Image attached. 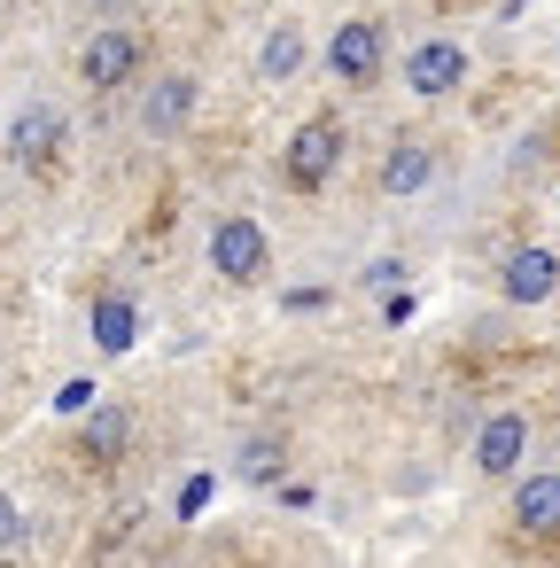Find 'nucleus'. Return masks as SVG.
I'll return each mask as SVG.
<instances>
[{"mask_svg": "<svg viewBox=\"0 0 560 568\" xmlns=\"http://www.w3.org/2000/svg\"><path fill=\"white\" fill-rule=\"evenodd\" d=\"M343 149H350V125H343L335 110H312V118L288 133V149H281V180H288V195H319V187L343 172Z\"/></svg>", "mask_w": 560, "mask_h": 568, "instance_id": "1", "label": "nucleus"}, {"mask_svg": "<svg viewBox=\"0 0 560 568\" xmlns=\"http://www.w3.org/2000/svg\"><path fill=\"white\" fill-rule=\"evenodd\" d=\"M381 71H389V24L381 17H343L327 32V79L366 94V87H381Z\"/></svg>", "mask_w": 560, "mask_h": 568, "instance_id": "2", "label": "nucleus"}, {"mask_svg": "<svg viewBox=\"0 0 560 568\" xmlns=\"http://www.w3.org/2000/svg\"><path fill=\"white\" fill-rule=\"evenodd\" d=\"M141 71H149V32H141V24H102V32L79 48V87H86V94H125Z\"/></svg>", "mask_w": 560, "mask_h": 568, "instance_id": "3", "label": "nucleus"}, {"mask_svg": "<svg viewBox=\"0 0 560 568\" xmlns=\"http://www.w3.org/2000/svg\"><path fill=\"white\" fill-rule=\"evenodd\" d=\"M211 273H218L226 288H257V281L273 273V234H265L250 211H226V219L211 226Z\"/></svg>", "mask_w": 560, "mask_h": 568, "instance_id": "4", "label": "nucleus"}, {"mask_svg": "<svg viewBox=\"0 0 560 568\" xmlns=\"http://www.w3.org/2000/svg\"><path fill=\"white\" fill-rule=\"evenodd\" d=\"M195 110H203V79H195V71H164V79H149V94H141V133H149V141H180V133L195 125Z\"/></svg>", "mask_w": 560, "mask_h": 568, "instance_id": "5", "label": "nucleus"}, {"mask_svg": "<svg viewBox=\"0 0 560 568\" xmlns=\"http://www.w3.org/2000/svg\"><path fill=\"white\" fill-rule=\"evenodd\" d=\"M63 141H71V118H63L55 102H24V110L9 118V156H17L24 172H55V164H63Z\"/></svg>", "mask_w": 560, "mask_h": 568, "instance_id": "6", "label": "nucleus"}, {"mask_svg": "<svg viewBox=\"0 0 560 568\" xmlns=\"http://www.w3.org/2000/svg\"><path fill=\"white\" fill-rule=\"evenodd\" d=\"M498 296L506 304H552L560 296V250H544V242H521V250H506V265H498Z\"/></svg>", "mask_w": 560, "mask_h": 568, "instance_id": "7", "label": "nucleus"}, {"mask_svg": "<svg viewBox=\"0 0 560 568\" xmlns=\"http://www.w3.org/2000/svg\"><path fill=\"white\" fill-rule=\"evenodd\" d=\"M459 79H467V48H459V40H420V48L405 55V87H413L420 102L459 94Z\"/></svg>", "mask_w": 560, "mask_h": 568, "instance_id": "8", "label": "nucleus"}, {"mask_svg": "<svg viewBox=\"0 0 560 568\" xmlns=\"http://www.w3.org/2000/svg\"><path fill=\"white\" fill-rule=\"evenodd\" d=\"M521 452H529V413H513V405H506V413H490V420L475 428V475H490V483H498V475H513V467H521Z\"/></svg>", "mask_w": 560, "mask_h": 568, "instance_id": "9", "label": "nucleus"}, {"mask_svg": "<svg viewBox=\"0 0 560 568\" xmlns=\"http://www.w3.org/2000/svg\"><path fill=\"white\" fill-rule=\"evenodd\" d=\"M513 537L521 545H560V475H521V490H513Z\"/></svg>", "mask_w": 560, "mask_h": 568, "instance_id": "10", "label": "nucleus"}, {"mask_svg": "<svg viewBox=\"0 0 560 568\" xmlns=\"http://www.w3.org/2000/svg\"><path fill=\"white\" fill-rule=\"evenodd\" d=\"M428 180H436V149H428L420 133H397L389 156H381V180H374V187H381L389 203H405V195H420Z\"/></svg>", "mask_w": 560, "mask_h": 568, "instance_id": "11", "label": "nucleus"}, {"mask_svg": "<svg viewBox=\"0 0 560 568\" xmlns=\"http://www.w3.org/2000/svg\"><path fill=\"white\" fill-rule=\"evenodd\" d=\"M304 63H312V40H304L296 17H281V24L265 32V48H257V79H265V87H288Z\"/></svg>", "mask_w": 560, "mask_h": 568, "instance_id": "12", "label": "nucleus"}, {"mask_svg": "<svg viewBox=\"0 0 560 568\" xmlns=\"http://www.w3.org/2000/svg\"><path fill=\"white\" fill-rule=\"evenodd\" d=\"M133 343H141V304L133 296H94V351L125 358Z\"/></svg>", "mask_w": 560, "mask_h": 568, "instance_id": "13", "label": "nucleus"}, {"mask_svg": "<svg viewBox=\"0 0 560 568\" xmlns=\"http://www.w3.org/2000/svg\"><path fill=\"white\" fill-rule=\"evenodd\" d=\"M125 436H133V413H118V405H102V413L86 420V436H79V452H86V467H118V452H125Z\"/></svg>", "mask_w": 560, "mask_h": 568, "instance_id": "14", "label": "nucleus"}, {"mask_svg": "<svg viewBox=\"0 0 560 568\" xmlns=\"http://www.w3.org/2000/svg\"><path fill=\"white\" fill-rule=\"evenodd\" d=\"M281 467H288V444H281V436L242 444V483H281Z\"/></svg>", "mask_w": 560, "mask_h": 568, "instance_id": "15", "label": "nucleus"}, {"mask_svg": "<svg viewBox=\"0 0 560 568\" xmlns=\"http://www.w3.org/2000/svg\"><path fill=\"white\" fill-rule=\"evenodd\" d=\"M17 545H24V506L0 490V552H17Z\"/></svg>", "mask_w": 560, "mask_h": 568, "instance_id": "16", "label": "nucleus"}, {"mask_svg": "<svg viewBox=\"0 0 560 568\" xmlns=\"http://www.w3.org/2000/svg\"><path fill=\"white\" fill-rule=\"evenodd\" d=\"M203 506H211V475H195V483H187V490H180V514H187V521H195V514H203Z\"/></svg>", "mask_w": 560, "mask_h": 568, "instance_id": "17", "label": "nucleus"}, {"mask_svg": "<svg viewBox=\"0 0 560 568\" xmlns=\"http://www.w3.org/2000/svg\"><path fill=\"white\" fill-rule=\"evenodd\" d=\"M55 405H63V413H86V405H94V382H63V397H55Z\"/></svg>", "mask_w": 560, "mask_h": 568, "instance_id": "18", "label": "nucleus"}, {"mask_svg": "<svg viewBox=\"0 0 560 568\" xmlns=\"http://www.w3.org/2000/svg\"><path fill=\"white\" fill-rule=\"evenodd\" d=\"M521 9H529V0H506V17H521Z\"/></svg>", "mask_w": 560, "mask_h": 568, "instance_id": "19", "label": "nucleus"}, {"mask_svg": "<svg viewBox=\"0 0 560 568\" xmlns=\"http://www.w3.org/2000/svg\"><path fill=\"white\" fill-rule=\"evenodd\" d=\"M552 211H560V203H552Z\"/></svg>", "mask_w": 560, "mask_h": 568, "instance_id": "20", "label": "nucleus"}]
</instances>
